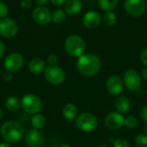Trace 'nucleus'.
<instances>
[{"mask_svg":"<svg viewBox=\"0 0 147 147\" xmlns=\"http://www.w3.org/2000/svg\"><path fill=\"white\" fill-rule=\"evenodd\" d=\"M140 116H141V119L147 123V104L145 105L142 109H141V111H140Z\"/></svg>","mask_w":147,"mask_h":147,"instance_id":"obj_30","label":"nucleus"},{"mask_svg":"<svg viewBox=\"0 0 147 147\" xmlns=\"http://www.w3.org/2000/svg\"><path fill=\"white\" fill-rule=\"evenodd\" d=\"M117 21V16L113 11H108L105 12L102 17L103 23L108 27H113Z\"/></svg>","mask_w":147,"mask_h":147,"instance_id":"obj_23","label":"nucleus"},{"mask_svg":"<svg viewBox=\"0 0 147 147\" xmlns=\"http://www.w3.org/2000/svg\"><path fill=\"white\" fill-rule=\"evenodd\" d=\"M124 86L130 91H137L141 85V76L134 69H129L124 73Z\"/></svg>","mask_w":147,"mask_h":147,"instance_id":"obj_8","label":"nucleus"},{"mask_svg":"<svg viewBox=\"0 0 147 147\" xmlns=\"http://www.w3.org/2000/svg\"><path fill=\"white\" fill-rule=\"evenodd\" d=\"M35 2H36V3L39 4L40 6H43V5H45V4L48 2V0H35Z\"/></svg>","mask_w":147,"mask_h":147,"instance_id":"obj_37","label":"nucleus"},{"mask_svg":"<svg viewBox=\"0 0 147 147\" xmlns=\"http://www.w3.org/2000/svg\"><path fill=\"white\" fill-rule=\"evenodd\" d=\"M114 147H130V145L127 140L125 139H117L114 141Z\"/></svg>","mask_w":147,"mask_h":147,"instance_id":"obj_27","label":"nucleus"},{"mask_svg":"<svg viewBox=\"0 0 147 147\" xmlns=\"http://www.w3.org/2000/svg\"><path fill=\"white\" fill-rule=\"evenodd\" d=\"M8 12H9V9H8L6 3L0 1V19L7 17Z\"/></svg>","mask_w":147,"mask_h":147,"instance_id":"obj_28","label":"nucleus"},{"mask_svg":"<svg viewBox=\"0 0 147 147\" xmlns=\"http://www.w3.org/2000/svg\"><path fill=\"white\" fill-rule=\"evenodd\" d=\"M125 117L120 112H110L107 115L104 120L107 128L112 131L119 130L124 125Z\"/></svg>","mask_w":147,"mask_h":147,"instance_id":"obj_11","label":"nucleus"},{"mask_svg":"<svg viewBox=\"0 0 147 147\" xmlns=\"http://www.w3.org/2000/svg\"><path fill=\"white\" fill-rule=\"evenodd\" d=\"M139 124V121H138V119L134 116V115H128L127 117H125V120H124V125L129 128V129H133V128H135Z\"/></svg>","mask_w":147,"mask_h":147,"instance_id":"obj_25","label":"nucleus"},{"mask_svg":"<svg viewBox=\"0 0 147 147\" xmlns=\"http://www.w3.org/2000/svg\"><path fill=\"white\" fill-rule=\"evenodd\" d=\"M13 78V76H12V73L11 72H9V71H6L4 74H3V80L5 82H9L11 81Z\"/></svg>","mask_w":147,"mask_h":147,"instance_id":"obj_33","label":"nucleus"},{"mask_svg":"<svg viewBox=\"0 0 147 147\" xmlns=\"http://www.w3.org/2000/svg\"><path fill=\"white\" fill-rule=\"evenodd\" d=\"M32 4V2L31 0H22L21 2V7L23 9H29L30 6Z\"/></svg>","mask_w":147,"mask_h":147,"instance_id":"obj_32","label":"nucleus"},{"mask_svg":"<svg viewBox=\"0 0 147 147\" xmlns=\"http://www.w3.org/2000/svg\"><path fill=\"white\" fill-rule=\"evenodd\" d=\"M18 31L16 22L11 18L5 17L0 19V35L4 38H12L16 36Z\"/></svg>","mask_w":147,"mask_h":147,"instance_id":"obj_10","label":"nucleus"},{"mask_svg":"<svg viewBox=\"0 0 147 147\" xmlns=\"http://www.w3.org/2000/svg\"><path fill=\"white\" fill-rule=\"evenodd\" d=\"M101 65L100 58L94 53H84L77 60L78 71L85 77H92L97 74Z\"/></svg>","mask_w":147,"mask_h":147,"instance_id":"obj_1","label":"nucleus"},{"mask_svg":"<svg viewBox=\"0 0 147 147\" xmlns=\"http://www.w3.org/2000/svg\"><path fill=\"white\" fill-rule=\"evenodd\" d=\"M1 117H2V109L0 108V119H1Z\"/></svg>","mask_w":147,"mask_h":147,"instance_id":"obj_41","label":"nucleus"},{"mask_svg":"<svg viewBox=\"0 0 147 147\" xmlns=\"http://www.w3.org/2000/svg\"><path fill=\"white\" fill-rule=\"evenodd\" d=\"M118 3L119 0H98L99 7L105 12L113 11L117 7Z\"/></svg>","mask_w":147,"mask_h":147,"instance_id":"obj_22","label":"nucleus"},{"mask_svg":"<svg viewBox=\"0 0 147 147\" xmlns=\"http://www.w3.org/2000/svg\"><path fill=\"white\" fill-rule=\"evenodd\" d=\"M135 144L138 147H147V134H140L135 137Z\"/></svg>","mask_w":147,"mask_h":147,"instance_id":"obj_26","label":"nucleus"},{"mask_svg":"<svg viewBox=\"0 0 147 147\" xmlns=\"http://www.w3.org/2000/svg\"><path fill=\"white\" fill-rule=\"evenodd\" d=\"M44 137L39 130L31 129L29 130L25 137V143L28 147H40L43 145Z\"/></svg>","mask_w":147,"mask_h":147,"instance_id":"obj_15","label":"nucleus"},{"mask_svg":"<svg viewBox=\"0 0 147 147\" xmlns=\"http://www.w3.org/2000/svg\"><path fill=\"white\" fill-rule=\"evenodd\" d=\"M99 147H108L107 146H99Z\"/></svg>","mask_w":147,"mask_h":147,"instance_id":"obj_42","label":"nucleus"},{"mask_svg":"<svg viewBox=\"0 0 147 147\" xmlns=\"http://www.w3.org/2000/svg\"><path fill=\"white\" fill-rule=\"evenodd\" d=\"M59 147H71V146H69V145H62L61 146Z\"/></svg>","mask_w":147,"mask_h":147,"instance_id":"obj_40","label":"nucleus"},{"mask_svg":"<svg viewBox=\"0 0 147 147\" xmlns=\"http://www.w3.org/2000/svg\"><path fill=\"white\" fill-rule=\"evenodd\" d=\"M141 78L145 80H147V67L144 68L141 71Z\"/></svg>","mask_w":147,"mask_h":147,"instance_id":"obj_36","label":"nucleus"},{"mask_svg":"<svg viewBox=\"0 0 147 147\" xmlns=\"http://www.w3.org/2000/svg\"><path fill=\"white\" fill-rule=\"evenodd\" d=\"M0 147H10V144L5 141L3 143H0Z\"/></svg>","mask_w":147,"mask_h":147,"instance_id":"obj_38","label":"nucleus"},{"mask_svg":"<svg viewBox=\"0 0 147 147\" xmlns=\"http://www.w3.org/2000/svg\"><path fill=\"white\" fill-rule=\"evenodd\" d=\"M5 50H6V48H5V45L0 40V59L4 55V53H5Z\"/></svg>","mask_w":147,"mask_h":147,"instance_id":"obj_34","label":"nucleus"},{"mask_svg":"<svg viewBox=\"0 0 147 147\" xmlns=\"http://www.w3.org/2000/svg\"><path fill=\"white\" fill-rule=\"evenodd\" d=\"M66 19V13L61 9L54 10L52 14V22L54 23H61Z\"/></svg>","mask_w":147,"mask_h":147,"instance_id":"obj_24","label":"nucleus"},{"mask_svg":"<svg viewBox=\"0 0 147 147\" xmlns=\"http://www.w3.org/2000/svg\"><path fill=\"white\" fill-rule=\"evenodd\" d=\"M123 79H121V78L117 75L110 76L106 81V89L110 95H120L123 90Z\"/></svg>","mask_w":147,"mask_h":147,"instance_id":"obj_13","label":"nucleus"},{"mask_svg":"<svg viewBox=\"0 0 147 147\" xmlns=\"http://www.w3.org/2000/svg\"><path fill=\"white\" fill-rule=\"evenodd\" d=\"M140 60L147 67V48L141 52V53H140Z\"/></svg>","mask_w":147,"mask_h":147,"instance_id":"obj_31","label":"nucleus"},{"mask_svg":"<svg viewBox=\"0 0 147 147\" xmlns=\"http://www.w3.org/2000/svg\"><path fill=\"white\" fill-rule=\"evenodd\" d=\"M143 132L147 134V123H145V125H144V127H143Z\"/></svg>","mask_w":147,"mask_h":147,"instance_id":"obj_39","label":"nucleus"},{"mask_svg":"<svg viewBox=\"0 0 147 147\" xmlns=\"http://www.w3.org/2000/svg\"><path fill=\"white\" fill-rule=\"evenodd\" d=\"M0 132L3 140L9 144H16L19 142L24 134L22 125L15 121L4 122L1 127Z\"/></svg>","mask_w":147,"mask_h":147,"instance_id":"obj_2","label":"nucleus"},{"mask_svg":"<svg viewBox=\"0 0 147 147\" xmlns=\"http://www.w3.org/2000/svg\"><path fill=\"white\" fill-rule=\"evenodd\" d=\"M44 76L46 80L53 85L62 84L65 79V71L57 65H49L44 70Z\"/></svg>","mask_w":147,"mask_h":147,"instance_id":"obj_6","label":"nucleus"},{"mask_svg":"<svg viewBox=\"0 0 147 147\" xmlns=\"http://www.w3.org/2000/svg\"><path fill=\"white\" fill-rule=\"evenodd\" d=\"M23 63H24V59L22 54L18 53H9L5 58L3 62V66L7 71L13 73L19 71L22 67Z\"/></svg>","mask_w":147,"mask_h":147,"instance_id":"obj_9","label":"nucleus"},{"mask_svg":"<svg viewBox=\"0 0 147 147\" xmlns=\"http://www.w3.org/2000/svg\"><path fill=\"white\" fill-rule=\"evenodd\" d=\"M46 61L40 58H34L30 60L28 64L29 71L33 74H39L46 68Z\"/></svg>","mask_w":147,"mask_h":147,"instance_id":"obj_17","label":"nucleus"},{"mask_svg":"<svg viewBox=\"0 0 147 147\" xmlns=\"http://www.w3.org/2000/svg\"><path fill=\"white\" fill-rule=\"evenodd\" d=\"M145 1H146V3H147V0H145Z\"/></svg>","mask_w":147,"mask_h":147,"instance_id":"obj_43","label":"nucleus"},{"mask_svg":"<svg viewBox=\"0 0 147 147\" xmlns=\"http://www.w3.org/2000/svg\"><path fill=\"white\" fill-rule=\"evenodd\" d=\"M65 11L67 15L76 16L80 13L83 8L81 0H66L65 3Z\"/></svg>","mask_w":147,"mask_h":147,"instance_id":"obj_16","label":"nucleus"},{"mask_svg":"<svg viewBox=\"0 0 147 147\" xmlns=\"http://www.w3.org/2000/svg\"><path fill=\"white\" fill-rule=\"evenodd\" d=\"M46 123H47V119L41 114H35L31 118V125L34 129L40 130L45 127Z\"/></svg>","mask_w":147,"mask_h":147,"instance_id":"obj_20","label":"nucleus"},{"mask_svg":"<svg viewBox=\"0 0 147 147\" xmlns=\"http://www.w3.org/2000/svg\"><path fill=\"white\" fill-rule=\"evenodd\" d=\"M124 9L127 15L140 17L146 11V3L145 0H125Z\"/></svg>","mask_w":147,"mask_h":147,"instance_id":"obj_7","label":"nucleus"},{"mask_svg":"<svg viewBox=\"0 0 147 147\" xmlns=\"http://www.w3.org/2000/svg\"><path fill=\"white\" fill-rule=\"evenodd\" d=\"M65 49L70 56L79 58L84 54L86 43L81 36L72 34L66 38L65 41Z\"/></svg>","mask_w":147,"mask_h":147,"instance_id":"obj_3","label":"nucleus"},{"mask_svg":"<svg viewBox=\"0 0 147 147\" xmlns=\"http://www.w3.org/2000/svg\"><path fill=\"white\" fill-rule=\"evenodd\" d=\"M50 1H51L52 4H53L55 6H59L66 2V0H50Z\"/></svg>","mask_w":147,"mask_h":147,"instance_id":"obj_35","label":"nucleus"},{"mask_svg":"<svg viewBox=\"0 0 147 147\" xmlns=\"http://www.w3.org/2000/svg\"><path fill=\"white\" fill-rule=\"evenodd\" d=\"M32 17L34 21L40 25H47L52 21L51 12L45 6L35 7L33 10Z\"/></svg>","mask_w":147,"mask_h":147,"instance_id":"obj_12","label":"nucleus"},{"mask_svg":"<svg viewBox=\"0 0 147 147\" xmlns=\"http://www.w3.org/2000/svg\"><path fill=\"white\" fill-rule=\"evenodd\" d=\"M76 127L84 132H92L97 127L96 117L89 112H84L78 115L75 120Z\"/></svg>","mask_w":147,"mask_h":147,"instance_id":"obj_4","label":"nucleus"},{"mask_svg":"<svg viewBox=\"0 0 147 147\" xmlns=\"http://www.w3.org/2000/svg\"><path fill=\"white\" fill-rule=\"evenodd\" d=\"M4 104H5L6 109L10 110V111H16L22 107L21 106V100L19 99V97L15 96H9L5 100Z\"/></svg>","mask_w":147,"mask_h":147,"instance_id":"obj_21","label":"nucleus"},{"mask_svg":"<svg viewBox=\"0 0 147 147\" xmlns=\"http://www.w3.org/2000/svg\"><path fill=\"white\" fill-rule=\"evenodd\" d=\"M62 114H63V116L66 120L71 121L76 120V118L78 117V108L76 107L75 104H73V103H67V104H65L63 107Z\"/></svg>","mask_w":147,"mask_h":147,"instance_id":"obj_18","label":"nucleus"},{"mask_svg":"<svg viewBox=\"0 0 147 147\" xmlns=\"http://www.w3.org/2000/svg\"><path fill=\"white\" fill-rule=\"evenodd\" d=\"M21 106L29 115L38 114L42 107L41 100L34 94H26L21 99Z\"/></svg>","mask_w":147,"mask_h":147,"instance_id":"obj_5","label":"nucleus"},{"mask_svg":"<svg viewBox=\"0 0 147 147\" xmlns=\"http://www.w3.org/2000/svg\"><path fill=\"white\" fill-rule=\"evenodd\" d=\"M58 55L56 53H50L47 57V62L49 65H56L58 62Z\"/></svg>","mask_w":147,"mask_h":147,"instance_id":"obj_29","label":"nucleus"},{"mask_svg":"<svg viewBox=\"0 0 147 147\" xmlns=\"http://www.w3.org/2000/svg\"><path fill=\"white\" fill-rule=\"evenodd\" d=\"M102 19L99 12L96 10H90L86 12L83 17V24L86 28L94 29L99 27Z\"/></svg>","mask_w":147,"mask_h":147,"instance_id":"obj_14","label":"nucleus"},{"mask_svg":"<svg viewBox=\"0 0 147 147\" xmlns=\"http://www.w3.org/2000/svg\"><path fill=\"white\" fill-rule=\"evenodd\" d=\"M115 108L117 109L118 112L120 113H127L129 111L130 107H131V102L129 101V99L127 96H119L116 100H115Z\"/></svg>","mask_w":147,"mask_h":147,"instance_id":"obj_19","label":"nucleus"}]
</instances>
